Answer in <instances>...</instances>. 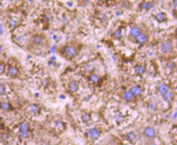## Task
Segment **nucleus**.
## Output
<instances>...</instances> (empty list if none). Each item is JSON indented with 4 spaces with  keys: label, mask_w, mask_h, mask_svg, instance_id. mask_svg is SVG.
<instances>
[{
    "label": "nucleus",
    "mask_w": 177,
    "mask_h": 145,
    "mask_svg": "<svg viewBox=\"0 0 177 145\" xmlns=\"http://www.w3.org/2000/svg\"><path fill=\"white\" fill-rule=\"evenodd\" d=\"M19 130H20V135L23 139H27L29 136V128L28 124L26 122H21L19 125Z\"/></svg>",
    "instance_id": "obj_2"
},
{
    "label": "nucleus",
    "mask_w": 177,
    "mask_h": 145,
    "mask_svg": "<svg viewBox=\"0 0 177 145\" xmlns=\"http://www.w3.org/2000/svg\"><path fill=\"white\" fill-rule=\"evenodd\" d=\"M5 92H6V90H5V87H4V85L0 84V94L3 95V94H5Z\"/></svg>",
    "instance_id": "obj_28"
},
{
    "label": "nucleus",
    "mask_w": 177,
    "mask_h": 145,
    "mask_svg": "<svg viewBox=\"0 0 177 145\" xmlns=\"http://www.w3.org/2000/svg\"><path fill=\"white\" fill-rule=\"evenodd\" d=\"M153 5H154V3H152V2H147V1H145V2H143V3H141V4H140V8L148 10V9H150V8H152V7H153Z\"/></svg>",
    "instance_id": "obj_16"
},
{
    "label": "nucleus",
    "mask_w": 177,
    "mask_h": 145,
    "mask_svg": "<svg viewBox=\"0 0 177 145\" xmlns=\"http://www.w3.org/2000/svg\"><path fill=\"white\" fill-rule=\"evenodd\" d=\"M26 111H27V113L31 114V115H39L41 109H40L39 106H36V105H32V106H28Z\"/></svg>",
    "instance_id": "obj_6"
},
{
    "label": "nucleus",
    "mask_w": 177,
    "mask_h": 145,
    "mask_svg": "<svg viewBox=\"0 0 177 145\" xmlns=\"http://www.w3.org/2000/svg\"><path fill=\"white\" fill-rule=\"evenodd\" d=\"M3 127V123H2V121L0 120V128H2Z\"/></svg>",
    "instance_id": "obj_31"
},
{
    "label": "nucleus",
    "mask_w": 177,
    "mask_h": 145,
    "mask_svg": "<svg viewBox=\"0 0 177 145\" xmlns=\"http://www.w3.org/2000/svg\"><path fill=\"white\" fill-rule=\"evenodd\" d=\"M163 97H164L165 100L168 101V102H171V101L173 100V93L170 92V91H167V92L165 93V94H163Z\"/></svg>",
    "instance_id": "obj_20"
},
{
    "label": "nucleus",
    "mask_w": 177,
    "mask_h": 145,
    "mask_svg": "<svg viewBox=\"0 0 177 145\" xmlns=\"http://www.w3.org/2000/svg\"><path fill=\"white\" fill-rule=\"evenodd\" d=\"M0 109L3 110V111H11L13 108L9 102H0Z\"/></svg>",
    "instance_id": "obj_13"
},
{
    "label": "nucleus",
    "mask_w": 177,
    "mask_h": 145,
    "mask_svg": "<svg viewBox=\"0 0 177 145\" xmlns=\"http://www.w3.org/2000/svg\"><path fill=\"white\" fill-rule=\"evenodd\" d=\"M63 55L67 59H73L78 55V50L73 46H67L63 50Z\"/></svg>",
    "instance_id": "obj_1"
},
{
    "label": "nucleus",
    "mask_w": 177,
    "mask_h": 145,
    "mask_svg": "<svg viewBox=\"0 0 177 145\" xmlns=\"http://www.w3.org/2000/svg\"><path fill=\"white\" fill-rule=\"evenodd\" d=\"M100 134H101V131L99 130V129H97V128L90 129V130L87 132L88 137H89V138H91V139H97L100 136Z\"/></svg>",
    "instance_id": "obj_4"
},
{
    "label": "nucleus",
    "mask_w": 177,
    "mask_h": 145,
    "mask_svg": "<svg viewBox=\"0 0 177 145\" xmlns=\"http://www.w3.org/2000/svg\"><path fill=\"white\" fill-rule=\"evenodd\" d=\"M171 50H172V45L170 42H164L160 46V51L163 54H168V53L171 52Z\"/></svg>",
    "instance_id": "obj_3"
},
{
    "label": "nucleus",
    "mask_w": 177,
    "mask_h": 145,
    "mask_svg": "<svg viewBox=\"0 0 177 145\" xmlns=\"http://www.w3.org/2000/svg\"><path fill=\"white\" fill-rule=\"evenodd\" d=\"M123 98H125L127 102H133L135 100V95L133 94V92H132L131 90H127L123 93Z\"/></svg>",
    "instance_id": "obj_11"
},
{
    "label": "nucleus",
    "mask_w": 177,
    "mask_h": 145,
    "mask_svg": "<svg viewBox=\"0 0 177 145\" xmlns=\"http://www.w3.org/2000/svg\"><path fill=\"white\" fill-rule=\"evenodd\" d=\"M93 69H94V65H92V64H90V65H86L84 67V70L86 72H91Z\"/></svg>",
    "instance_id": "obj_26"
},
{
    "label": "nucleus",
    "mask_w": 177,
    "mask_h": 145,
    "mask_svg": "<svg viewBox=\"0 0 177 145\" xmlns=\"http://www.w3.org/2000/svg\"><path fill=\"white\" fill-rule=\"evenodd\" d=\"M99 79H100V77L97 74H91V75H90V77H89L90 82L93 83V84H96V83L99 81Z\"/></svg>",
    "instance_id": "obj_18"
},
{
    "label": "nucleus",
    "mask_w": 177,
    "mask_h": 145,
    "mask_svg": "<svg viewBox=\"0 0 177 145\" xmlns=\"http://www.w3.org/2000/svg\"><path fill=\"white\" fill-rule=\"evenodd\" d=\"M32 42L35 45H43L45 43V38L40 35H36L32 38Z\"/></svg>",
    "instance_id": "obj_7"
},
{
    "label": "nucleus",
    "mask_w": 177,
    "mask_h": 145,
    "mask_svg": "<svg viewBox=\"0 0 177 145\" xmlns=\"http://www.w3.org/2000/svg\"><path fill=\"white\" fill-rule=\"evenodd\" d=\"M131 91L133 92V94L135 95V97H140V95H142V93H143L142 87L139 86V85L133 86V87H132V89H131Z\"/></svg>",
    "instance_id": "obj_8"
},
{
    "label": "nucleus",
    "mask_w": 177,
    "mask_h": 145,
    "mask_svg": "<svg viewBox=\"0 0 177 145\" xmlns=\"http://www.w3.org/2000/svg\"><path fill=\"white\" fill-rule=\"evenodd\" d=\"M122 36H123V33H122V29H118L116 32L113 34V37L114 38H116V39H119V38H122Z\"/></svg>",
    "instance_id": "obj_25"
},
{
    "label": "nucleus",
    "mask_w": 177,
    "mask_h": 145,
    "mask_svg": "<svg viewBox=\"0 0 177 145\" xmlns=\"http://www.w3.org/2000/svg\"><path fill=\"white\" fill-rule=\"evenodd\" d=\"M18 73H19V71H18V68L16 66H10L8 68V71H7V75H8L9 77H11V78L17 77Z\"/></svg>",
    "instance_id": "obj_5"
},
{
    "label": "nucleus",
    "mask_w": 177,
    "mask_h": 145,
    "mask_svg": "<svg viewBox=\"0 0 177 145\" xmlns=\"http://www.w3.org/2000/svg\"><path fill=\"white\" fill-rule=\"evenodd\" d=\"M96 1H97V2H102L103 0H96Z\"/></svg>",
    "instance_id": "obj_32"
},
{
    "label": "nucleus",
    "mask_w": 177,
    "mask_h": 145,
    "mask_svg": "<svg viewBox=\"0 0 177 145\" xmlns=\"http://www.w3.org/2000/svg\"><path fill=\"white\" fill-rule=\"evenodd\" d=\"M5 71V64L4 63H0V74H3Z\"/></svg>",
    "instance_id": "obj_27"
},
{
    "label": "nucleus",
    "mask_w": 177,
    "mask_h": 145,
    "mask_svg": "<svg viewBox=\"0 0 177 145\" xmlns=\"http://www.w3.org/2000/svg\"><path fill=\"white\" fill-rule=\"evenodd\" d=\"M81 119L82 121L84 122V123H88V122L90 121V115L89 114H82V116H81Z\"/></svg>",
    "instance_id": "obj_22"
},
{
    "label": "nucleus",
    "mask_w": 177,
    "mask_h": 145,
    "mask_svg": "<svg viewBox=\"0 0 177 145\" xmlns=\"http://www.w3.org/2000/svg\"><path fill=\"white\" fill-rule=\"evenodd\" d=\"M0 139L3 141H7L9 139V135L7 134V133H1V134H0Z\"/></svg>",
    "instance_id": "obj_24"
},
{
    "label": "nucleus",
    "mask_w": 177,
    "mask_h": 145,
    "mask_svg": "<svg viewBox=\"0 0 177 145\" xmlns=\"http://www.w3.org/2000/svg\"><path fill=\"white\" fill-rule=\"evenodd\" d=\"M136 72H137L138 74H144L145 73V67L143 65H138L136 66Z\"/></svg>",
    "instance_id": "obj_19"
},
{
    "label": "nucleus",
    "mask_w": 177,
    "mask_h": 145,
    "mask_svg": "<svg viewBox=\"0 0 177 145\" xmlns=\"http://www.w3.org/2000/svg\"><path fill=\"white\" fill-rule=\"evenodd\" d=\"M127 139L131 140V141H135L136 139H137V136H136L133 132H131V133H127Z\"/></svg>",
    "instance_id": "obj_23"
},
{
    "label": "nucleus",
    "mask_w": 177,
    "mask_h": 145,
    "mask_svg": "<svg viewBox=\"0 0 177 145\" xmlns=\"http://www.w3.org/2000/svg\"><path fill=\"white\" fill-rule=\"evenodd\" d=\"M3 33H4V30H3V26H2V24H0V34L2 35Z\"/></svg>",
    "instance_id": "obj_30"
},
{
    "label": "nucleus",
    "mask_w": 177,
    "mask_h": 145,
    "mask_svg": "<svg viewBox=\"0 0 177 145\" xmlns=\"http://www.w3.org/2000/svg\"><path fill=\"white\" fill-rule=\"evenodd\" d=\"M68 87H69V90L71 91V92H75V91H77V89H78L77 81H71L69 83V85H68Z\"/></svg>",
    "instance_id": "obj_15"
},
{
    "label": "nucleus",
    "mask_w": 177,
    "mask_h": 145,
    "mask_svg": "<svg viewBox=\"0 0 177 145\" xmlns=\"http://www.w3.org/2000/svg\"><path fill=\"white\" fill-rule=\"evenodd\" d=\"M156 18L159 21H165L166 20V15H165L164 13H162V12H160V13H158L157 15H156Z\"/></svg>",
    "instance_id": "obj_21"
},
{
    "label": "nucleus",
    "mask_w": 177,
    "mask_h": 145,
    "mask_svg": "<svg viewBox=\"0 0 177 145\" xmlns=\"http://www.w3.org/2000/svg\"><path fill=\"white\" fill-rule=\"evenodd\" d=\"M7 25H8L10 30H12L17 26V21L15 19H13V18H10V19L7 20Z\"/></svg>",
    "instance_id": "obj_14"
},
{
    "label": "nucleus",
    "mask_w": 177,
    "mask_h": 145,
    "mask_svg": "<svg viewBox=\"0 0 177 145\" xmlns=\"http://www.w3.org/2000/svg\"><path fill=\"white\" fill-rule=\"evenodd\" d=\"M158 89H159V92L163 95V94L166 93L167 91H169V87H168V85H166V84H164V83H163V84H161L159 86V88H158Z\"/></svg>",
    "instance_id": "obj_17"
},
{
    "label": "nucleus",
    "mask_w": 177,
    "mask_h": 145,
    "mask_svg": "<svg viewBox=\"0 0 177 145\" xmlns=\"http://www.w3.org/2000/svg\"><path fill=\"white\" fill-rule=\"evenodd\" d=\"M141 34V29L138 28V26H133V28H131V29H130V35L132 36V37H134V38H136V37H138L139 35Z\"/></svg>",
    "instance_id": "obj_12"
},
{
    "label": "nucleus",
    "mask_w": 177,
    "mask_h": 145,
    "mask_svg": "<svg viewBox=\"0 0 177 145\" xmlns=\"http://www.w3.org/2000/svg\"><path fill=\"white\" fill-rule=\"evenodd\" d=\"M136 40H137V42L139 44H145L147 42V40H148V37H147V35H145V34L141 33L138 37H136Z\"/></svg>",
    "instance_id": "obj_10"
},
{
    "label": "nucleus",
    "mask_w": 177,
    "mask_h": 145,
    "mask_svg": "<svg viewBox=\"0 0 177 145\" xmlns=\"http://www.w3.org/2000/svg\"><path fill=\"white\" fill-rule=\"evenodd\" d=\"M150 109H151L152 111H155L157 109V106H156L155 104H151V105H150Z\"/></svg>",
    "instance_id": "obj_29"
},
{
    "label": "nucleus",
    "mask_w": 177,
    "mask_h": 145,
    "mask_svg": "<svg viewBox=\"0 0 177 145\" xmlns=\"http://www.w3.org/2000/svg\"><path fill=\"white\" fill-rule=\"evenodd\" d=\"M144 132H145V135H146L147 137H148V138H150V139H153L154 137H155V135H156L155 130H154L153 128H151V127L146 128Z\"/></svg>",
    "instance_id": "obj_9"
}]
</instances>
